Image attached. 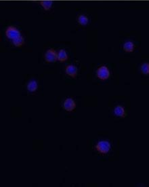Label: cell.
I'll list each match as a JSON object with an SVG mask.
<instances>
[{
    "label": "cell",
    "instance_id": "6da1fadb",
    "mask_svg": "<svg viewBox=\"0 0 149 187\" xmlns=\"http://www.w3.org/2000/svg\"><path fill=\"white\" fill-rule=\"evenodd\" d=\"M96 149L99 153L107 154L111 151V145L109 142L106 140L100 141L96 145Z\"/></svg>",
    "mask_w": 149,
    "mask_h": 187
},
{
    "label": "cell",
    "instance_id": "7a4b0ae2",
    "mask_svg": "<svg viewBox=\"0 0 149 187\" xmlns=\"http://www.w3.org/2000/svg\"><path fill=\"white\" fill-rule=\"evenodd\" d=\"M5 36H6L8 38H9L10 40H12V41L17 39L19 37L22 36L19 30L17 29L14 26H9V27H8L6 30H5Z\"/></svg>",
    "mask_w": 149,
    "mask_h": 187
},
{
    "label": "cell",
    "instance_id": "3957f363",
    "mask_svg": "<svg viewBox=\"0 0 149 187\" xmlns=\"http://www.w3.org/2000/svg\"><path fill=\"white\" fill-rule=\"evenodd\" d=\"M96 75L99 79L102 80H107L110 76V71L106 66H101L96 71Z\"/></svg>",
    "mask_w": 149,
    "mask_h": 187
},
{
    "label": "cell",
    "instance_id": "277c9868",
    "mask_svg": "<svg viewBox=\"0 0 149 187\" xmlns=\"http://www.w3.org/2000/svg\"><path fill=\"white\" fill-rule=\"evenodd\" d=\"M45 60L48 63H54L57 59V53L53 48L48 50L45 54Z\"/></svg>",
    "mask_w": 149,
    "mask_h": 187
},
{
    "label": "cell",
    "instance_id": "5b68a950",
    "mask_svg": "<svg viewBox=\"0 0 149 187\" xmlns=\"http://www.w3.org/2000/svg\"><path fill=\"white\" fill-rule=\"evenodd\" d=\"M63 108L67 112H72L76 108L75 102L71 98H67L65 100L63 103Z\"/></svg>",
    "mask_w": 149,
    "mask_h": 187
},
{
    "label": "cell",
    "instance_id": "8992f818",
    "mask_svg": "<svg viewBox=\"0 0 149 187\" xmlns=\"http://www.w3.org/2000/svg\"><path fill=\"white\" fill-rule=\"evenodd\" d=\"M65 71L67 74L72 78H75L77 75V69L75 66L73 65H68L67 67L66 68Z\"/></svg>",
    "mask_w": 149,
    "mask_h": 187
},
{
    "label": "cell",
    "instance_id": "52a82bcc",
    "mask_svg": "<svg viewBox=\"0 0 149 187\" xmlns=\"http://www.w3.org/2000/svg\"><path fill=\"white\" fill-rule=\"evenodd\" d=\"M114 114L116 115L117 116L124 118L126 116V112L124 107L118 105L114 109Z\"/></svg>",
    "mask_w": 149,
    "mask_h": 187
},
{
    "label": "cell",
    "instance_id": "ba28073f",
    "mask_svg": "<svg viewBox=\"0 0 149 187\" xmlns=\"http://www.w3.org/2000/svg\"><path fill=\"white\" fill-rule=\"evenodd\" d=\"M67 54L65 50L61 49L57 53V59H58L59 61L64 62L67 59Z\"/></svg>",
    "mask_w": 149,
    "mask_h": 187
},
{
    "label": "cell",
    "instance_id": "9c48e42d",
    "mask_svg": "<svg viewBox=\"0 0 149 187\" xmlns=\"http://www.w3.org/2000/svg\"><path fill=\"white\" fill-rule=\"evenodd\" d=\"M37 88H38V85L35 80H32L28 83L27 85V89L30 92H35Z\"/></svg>",
    "mask_w": 149,
    "mask_h": 187
},
{
    "label": "cell",
    "instance_id": "30bf717a",
    "mask_svg": "<svg viewBox=\"0 0 149 187\" xmlns=\"http://www.w3.org/2000/svg\"><path fill=\"white\" fill-rule=\"evenodd\" d=\"M134 43L131 41L126 42L124 45V50L125 52H127V53H131L134 50Z\"/></svg>",
    "mask_w": 149,
    "mask_h": 187
},
{
    "label": "cell",
    "instance_id": "8fae6325",
    "mask_svg": "<svg viewBox=\"0 0 149 187\" xmlns=\"http://www.w3.org/2000/svg\"><path fill=\"white\" fill-rule=\"evenodd\" d=\"M24 42H25V40H24L23 37H22V36L19 37L17 39L14 40H13V41H12L13 44L15 46V47H22V46L23 45Z\"/></svg>",
    "mask_w": 149,
    "mask_h": 187
},
{
    "label": "cell",
    "instance_id": "7c38bea8",
    "mask_svg": "<svg viewBox=\"0 0 149 187\" xmlns=\"http://www.w3.org/2000/svg\"><path fill=\"white\" fill-rule=\"evenodd\" d=\"M78 22L81 25H85L88 23V18L85 15H84V14H80L78 17Z\"/></svg>",
    "mask_w": 149,
    "mask_h": 187
},
{
    "label": "cell",
    "instance_id": "4fadbf2b",
    "mask_svg": "<svg viewBox=\"0 0 149 187\" xmlns=\"http://www.w3.org/2000/svg\"><path fill=\"white\" fill-rule=\"evenodd\" d=\"M140 70L142 74H144L145 75L149 74V63H144L142 65L141 68H140Z\"/></svg>",
    "mask_w": 149,
    "mask_h": 187
},
{
    "label": "cell",
    "instance_id": "5bb4252c",
    "mask_svg": "<svg viewBox=\"0 0 149 187\" xmlns=\"http://www.w3.org/2000/svg\"><path fill=\"white\" fill-rule=\"evenodd\" d=\"M41 4L42 5V7L44 8L45 10H48L51 8V5H52V2H51V1L46 0V1H41Z\"/></svg>",
    "mask_w": 149,
    "mask_h": 187
}]
</instances>
